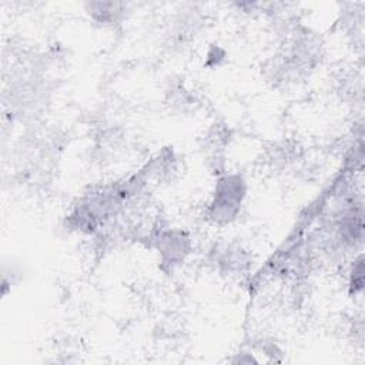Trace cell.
<instances>
[{
    "label": "cell",
    "instance_id": "obj_1",
    "mask_svg": "<svg viewBox=\"0 0 365 365\" xmlns=\"http://www.w3.org/2000/svg\"><path fill=\"white\" fill-rule=\"evenodd\" d=\"M244 187L240 177L222 178L218 182L215 200L212 202V215L222 221L232 220L238 211Z\"/></svg>",
    "mask_w": 365,
    "mask_h": 365
}]
</instances>
